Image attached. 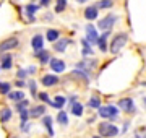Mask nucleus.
Wrapping results in <instances>:
<instances>
[{"label": "nucleus", "instance_id": "obj_27", "mask_svg": "<svg viewBox=\"0 0 146 138\" xmlns=\"http://www.w3.org/2000/svg\"><path fill=\"white\" fill-rule=\"evenodd\" d=\"M11 60H13V57L11 55H5V57L2 58V68L3 70H8V68H11Z\"/></svg>", "mask_w": 146, "mask_h": 138}, {"label": "nucleus", "instance_id": "obj_23", "mask_svg": "<svg viewBox=\"0 0 146 138\" xmlns=\"http://www.w3.org/2000/svg\"><path fill=\"white\" fill-rule=\"evenodd\" d=\"M57 122L60 123V125H63V127H67V125H68V114H67V112H63V111L58 112Z\"/></svg>", "mask_w": 146, "mask_h": 138}, {"label": "nucleus", "instance_id": "obj_15", "mask_svg": "<svg viewBox=\"0 0 146 138\" xmlns=\"http://www.w3.org/2000/svg\"><path fill=\"white\" fill-rule=\"evenodd\" d=\"M68 46V39H58L57 42H54V50L55 52H65Z\"/></svg>", "mask_w": 146, "mask_h": 138}, {"label": "nucleus", "instance_id": "obj_8", "mask_svg": "<svg viewBox=\"0 0 146 138\" xmlns=\"http://www.w3.org/2000/svg\"><path fill=\"white\" fill-rule=\"evenodd\" d=\"M31 46H33V49H34L36 52L44 50V37H42V34H36V36H33Z\"/></svg>", "mask_w": 146, "mask_h": 138}, {"label": "nucleus", "instance_id": "obj_19", "mask_svg": "<svg viewBox=\"0 0 146 138\" xmlns=\"http://www.w3.org/2000/svg\"><path fill=\"white\" fill-rule=\"evenodd\" d=\"M8 98H10L11 101H15V104H16V102H20V101L25 99V93H23V91H13V93H11L10 91Z\"/></svg>", "mask_w": 146, "mask_h": 138}, {"label": "nucleus", "instance_id": "obj_1", "mask_svg": "<svg viewBox=\"0 0 146 138\" xmlns=\"http://www.w3.org/2000/svg\"><path fill=\"white\" fill-rule=\"evenodd\" d=\"M127 41H128V34H127V33H119L117 36H114L112 42H110L109 52H110V54H114V55H115V54H119V52H120V49L125 47Z\"/></svg>", "mask_w": 146, "mask_h": 138}, {"label": "nucleus", "instance_id": "obj_28", "mask_svg": "<svg viewBox=\"0 0 146 138\" xmlns=\"http://www.w3.org/2000/svg\"><path fill=\"white\" fill-rule=\"evenodd\" d=\"M67 7V0H57L55 2V13H62Z\"/></svg>", "mask_w": 146, "mask_h": 138}, {"label": "nucleus", "instance_id": "obj_36", "mask_svg": "<svg viewBox=\"0 0 146 138\" xmlns=\"http://www.w3.org/2000/svg\"><path fill=\"white\" fill-rule=\"evenodd\" d=\"M34 72H36V67H29L28 68V73H34Z\"/></svg>", "mask_w": 146, "mask_h": 138}, {"label": "nucleus", "instance_id": "obj_21", "mask_svg": "<svg viewBox=\"0 0 146 138\" xmlns=\"http://www.w3.org/2000/svg\"><path fill=\"white\" fill-rule=\"evenodd\" d=\"M36 55L39 57V62H41L42 65H44V64H49V62H50V55H49V52H47V50L36 52Z\"/></svg>", "mask_w": 146, "mask_h": 138}, {"label": "nucleus", "instance_id": "obj_29", "mask_svg": "<svg viewBox=\"0 0 146 138\" xmlns=\"http://www.w3.org/2000/svg\"><path fill=\"white\" fill-rule=\"evenodd\" d=\"M29 106V101H26V99H23V101H20V102H16V111L18 112H21V111H26V107Z\"/></svg>", "mask_w": 146, "mask_h": 138}, {"label": "nucleus", "instance_id": "obj_6", "mask_svg": "<svg viewBox=\"0 0 146 138\" xmlns=\"http://www.w3.org/2000/svg\"><path fill=\"white\" fill-rule=\"evenodd\" d=\"M117 106H119L122 111L128 112V114H135V102H133V99H130V98L120 99V101L117 102Z\"/></svg>", "mask_w": 146, "mask_h": 138}, {"label": "nucleus", "instance_id": "obj_11", "mask_svg": "<svg viewBox=\"0 0 146 138\" xmlns=\"http://www.w3.org/2000/svg\"><path fill=\"white\" fill-rule=\"evenodd\" d=\"M98 15H99V10H98V7H96V5L88 7V8L84 10V18L89 20V21H94V20L98 18Z\"/></svg>", "mask_w": 146, "mask_h": 138}, {"label": "nucleus", "instance_id": "obj_17", "mask_svg": "<svg viewBox=\"0 0 146 138\" xmlns=\"http://www.w3.org/2000/svg\"><path fill=\"white\" fill-rule=\"evenodd\" d=\"M39 10V7L34 5V3H29V5H26V15L28 18H29V21H34V13Z\"/></svg>", "mask_w": 146, "mask_h": 138}, {"label": "nucleus", "instance_id": "obj_39", "mask_svg": "<svg viewBox=\"0 0 146 138\" xmlns=\"http://www.w3.org/2000/svg\"><path fill=\"white\" fill-rule=\"evenodd\" d=\"M141 85H143V86H146V81H143V83H141Z\"/></svg>", "mask_w": 146, "mask_h": 138}, {"label": "nucleus", "instance_id": "obj_32", "mask_svg": "<svg viewBox=\"0 0 146 138\" xmlns=\"http://www.w3.org/2000/svg\"><path fill=\"white\" fill-rule=\"evenodd\" d=\"M29 90H31L33 96H36V81L34 80H29Z\"/></svg>", "mask_w": 146, "mask_h": 138}, {"label": "nucleus", "instance_id": "obj_16", "mask_svg": "<svg viewBox=\"0 0 146 138\" xmlns=\"http://www.w3.org/2000/svg\"><path fill=\"white\" fill-rule=\"evenodd\" d=\"M58 36H60L58 29H47V33H46V39L47 41H50V42H57Z\"/></svg>", "mask_w": 146, "mask_h": 138}, {"label": "nucleus", "instance_id": "obj_3", "mask_svg": "<svg viewBox=\"0 0 146 138\" xmlns=\"http://www.w3.org/2000/svg\"><path fill=\"white\" fill-rule=\"evenodd\" d=\"M20 44V39L16 36L13 37H8V39H3L0 42V52H7V50H11V49H16Z\"/></svg>", "mask_w": 146, "mask_h": 138}, {"label": "nucleus", "instance_id": "obj_31", "mask_svg": "<svg viewBox=\"0 0 146 138\" xmlns=\"http://www.w3.org/2000/svg\"><path fill=\"white\" fill-rule=\"evenodd\" d=\"M37 98H39L42 102H46V104H50V106H52V101L49 99V94H47V93H39V96H37Z\"/></svg>", "mask_w": 146, "mask_h": 138}, {"label": "nucleus", "instance_id": "obj_38", "mask_svg": "<svg viewBox=\"0 0 146 138\" xmlns=\"http://www.w3.org/2000/svg\"><path fill=\"white\" fill-rule=\"evenodd\" d=\"M143 106H145V109H146V98L143 99Z\"/></svg>", "mask_w": 146, "mask_h": 138}, {"label": "nucleus", "instance_id": "obj_7", "mask_svg": "<svg viewBox=\"0 0 146 138\" xmlns=\"http://www.w3.org/2000/svg\"><path fill=\"white\" fill-rule=\"evenodd\" d=\"M115 21H117V16L110 13V15H107L106 18H102V20L99 21V28L101 29H104V31H110V28L114 26Z\"/></svg>", "mask_w": 146, "mask_h": 138}, {"label": "nucleus", "instance_id": "obj_9", "mask_svg": "<svg viewBox=\"0 0 146 138\" xmlns=\"http://www.w3.org/2000/svg\"><path fill=\"white\" fill-rule=\"evenodd\" d=\"M50 68H52V72H55V73H62L63 70H65V62L63 60H60V58H50Z\"/></svg>", "mask_w": 146, "mask_h": 138}, {"label": "nucleus", "instance_id": "obj_10", "mask_svg": "<svg viewBox=\"0 0 146 138\" xmlns=\"http://www.w3.org/2000/svg\"><path fill=\"white\" fill-rule=\"evenodd\" d=\"M42 114H46V106L44 104H37L29 109V117L36 119V117H42Z\"/></svg>", "mask_w": 146, "mask_h": 138}, {"label": "nucleus", "instance_id": "obj_14", "mask_svg": "<svg viewBox=\"0 0 146 138\" xmlns=\"http://www.w3.org/2000/svg\"><path fill=\"white\" fill-rule=\"evenodd\" d=\"M42 125L46 127L49 137H54V130H52V117L50 115H44L42 117Z\"/></svg>", "mask_w": 146, "mask_h": 138}, {"label": "nucleus", "instance_id": "obj_4", "mask_svg": "<svg viewBox=\"0 0 146 138\" xmlns=\"http://www.w3.org/2000/svg\"><path fill=\"white\" fill-rule=\"evenodd\" d=\"M119 114V109L115 106H101L99 107V115L104 117V119H115Z\"/></svg>", "mask_w": 146, "mask_h": 138}, {"label": "nucleus", "instance_id": "obj_18", "mask_svg": "<svg viewBox=\"0 0 146 138\" xmlns=\"http://www.w3.org/2000/svg\"><path fill=\"white\" fill-rule=\"evenodd\" d=\"M83 111H84L83 104H81V102H78V101H76V102L72 106V114H73V115L81 117V115H83Z\"/></svg>", "mask_w": 146, "mask_h": 138}, {"label": "nucleus", "instance_id": "obj_34", "mask_svg": "<svg viewBox=\"0 0 146 138\" xmlns=\"http://www.w3.org/2000/svg\"><path fill=\"white\" fill-rule=\"evenodd\" d=\"M26 73H28V70H20V72L16 73V76H18V78H26Z\"/></svg>", "mask_w": 146, "mask_h": 138}, {"label": "nucleus", "instance_id": "obj_37", "mask_svg": "<svg viewBox=\"0 0 146 138\" xmlns=\"http://www.w3.org/2000/svg\"><path fill=\"white\" fill-rule=\"evenodd\" d=\"M76 2H80V3H84V2H88V0H76Z\"/></svg>", "mask_w": 146, "mask_h": 138}, {"label": "nucleus", "instance_id": "obj_33", "mask_svg": "<svg viewBox=\"0 0 146 138\" xmlns=\"http://www.w3.org/2000/svg\"><path fill=\"white\" fill-rule=\"evenodd\" d=\"M29 128H31V123H21V130L23 132H29Z\"/></svg>", "mask_w": 146, "mask_h": 138}, {"label": "nucleus", "instance_id": "obj_12", "mask_svg": "<svg viewBox=\"0 0 146 138\" xmlns=\"http://www.w3.org/2000/svg\"><path fill=\"white\" fill-rule=\"evenodd\" d=\"M41 81H42V85L44 86H54V85H57L58 83V76L57 75H44Z\"/></svg>", "mask_w": 146, "mask_h": 138}, {"label": "nucleus", "instance_id": "obj_22", "mask_svg": "<svg viewBox=\"0 0 146 138\" xmlns=\"http://www.w3.org/2000/svg\"><path fill=\"white\" fill-rule=\"evenodd\" d=\"M65 102H67V99H65L63 96H55V99L52 101V106L55 107V109H62V107L65 106Z\"/></svg>", "mask_w": 146, "mask_h": 138}, {"label": "nucleus", "instance_id": "obj_5", "mask_svg": "<svg viewBox=\"0 0 146 138\" xmlns=\"http://www.w3.org/2000/svg\"><path fill=\"white\" fill-rule=\"evenodd\" d=\"M84 39H86L91 46L98 44V41H99V34H98V29H96L93 25H88V26H86V37H84Z\"/></svg>", "mask_w": 146, "mask_h": 138}, {"label": "nucleus", "instance_id": "obj_41", "mask_svg": "<svg viewBox=\"0 0 146 138\" xmlns=\"http://www.w3.org/2000/svg\"><path fill=\"white\" fill-rule=\"evenodd\" d=\"M10 138H18V137H10Z\"/></svg>", "mask_w": 146, "mask_h": 138}, {"label": "nucleus", "instance_id": "obj_30", "mask_svg": "<svg viewBox=\"0 0 146 138\" xmlns=\"http://www.w3.org/2000/svg\"><path fill=\"white\" fill-rule=\"evenodd\" d=\"M0 93H2V94H10V83L0 81Z\"/></svg>", "mask_w": 146, "mask_h": 138}, {"label": "nucleus", "instance_id": "obj_40", "mask_svg": "<svg viewBox=\"0 0 146 138\" xmlns=\"http://www.w3.org/2000/svg\"><path fill=\"white\" fill-rule=\"evenodd\" d=\"M93 138H102V137H93Z\"/></svg>", "mask_w": 146, "mask_h": 138}, {"label": "nucleus", "instance_id": "obj_2", "mask_svg": "<svg viewBox=\"0 0 146 138\" xmlns=\"http://www.w3.org/2000/svg\"><path fill=\"white\" fill-rule=\"evenodd\" d=\"M98 132H99V137L102 138H114L119 135V128L110 122H101L98 125Z\"/></svg>", "mask_w": 146, "mask_h": 138}, {"label": "nucleus", "instance_id": "obj_13", "mask_svg": "<svg viewBox=\"0 0 146 138\" xmlns=\"http://www.w3.org/2000/svg\"><path fill=\"white\" fill-rule=\"evenodd\" d=\"M109 36H110V31H104V33L99 36L98 46H99V49L102 50V52H106V50H107V37H109Z\"/></svg>", "mask_w": 146, "mask_h": 138}, {"label": "nucleus", "instance_id": "obj_35", "mask_svg": "<svg viewBox=\"0 0 146 138\" xmlns=\"http://www.w3.org/2000/svg\"><path fill=\"white\" fill-rule=\"evenodd\" d=\"M49 3H50V0H41V5L42 7H47Z\"/></svg>", "mask_w": 146, "mask_h": 138}, {"label": "nucleus", "instance_id": "obj_24", "mask_svg": "<svg viewBox=\"0 0 146 138\" xmlns=\"http://www.w3.org/2000/svg\"><path fill=\"white\" fill-rule=\"evenodd\" d=\"M81 46H83V50H81V54H83V55H91V54H93L91 44H89L86 39H81Z\"/></svg>", "mask_w": 146, "mask_h": 138}, {"label": "nucleus", "instance_id": "obj_26", "mask_svg": "<svg viewBox=\"0 0 146 138\" xmlns=\"http://www.w3.org/2000/svg\"><path fill=\"white\" fill-rule=\"evenodd\" d=\"M112 5H114V0H99L98 2V8H104V10H107V8H112Z\"/></svg>", "mask_w": 146, "mask_h": 138}, {"label": "nucleus", "instance_id": "obj_25", "mask_svg": "<svg viewBox=\"0 0 146 138\" xmlns=\"http://www.w3.org/2000/svg\"><path fill=\"white\" fill-rule=\"evenodd\" d=\"M88 106L89 107H93V109H99L101 107V99H99V96H91V99H89V102H88Z\"/></svg>", "mask_w": 146, "mask_h": 138}, {"label": "nucleus", "instance_id": "obj_20", "mask_svg": "<svg viewBox=\"0 0 146 138\" xmlns=\"http://www.w3.org/2000/svg\"><path fill=\"white\" fill-rule=\"evenodd\" d=\"M10 119H11V111L8 107H3V109L0 111V122L5 123V122H8Z\"/></svg>", "mask_w": 146, "mask_h": 138}]
</instances>
